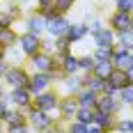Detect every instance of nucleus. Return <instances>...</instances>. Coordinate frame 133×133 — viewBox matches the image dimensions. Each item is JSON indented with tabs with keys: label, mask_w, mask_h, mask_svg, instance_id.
<instances>
[{
	"label": "nucleus",
	"mask_w": 133,
	"mask_h": 133,
	"mask_svg": "<svg viewBox=\"0 0 133 133\" xmlns=\"http://www.w3.org/2000/svg\"><path fill=\"white\" fill-rule=\"evenodd\" d=\"M25 115H28V124H30L32 131H51L53 122L60 119V117H55V115H51V112H46V110L37 108L35 103L25 110Z\"/></svg>",
	"instance_id": "nucleus-1"
},
{
	"label": "nucleus",
	"mask_w": 133,
	"mask_h": 133,
	"mask_svg": "<svg viewBox=\"0 0 133 133\" xmlns=\"http://www.w3.org/2000/svg\"><path fill=\"white\" fill-rule=\"evenodd\" d=\"M25 66L30 71H55V69H60L57 66V55H53L51 51H37L35 55H30L28 57Z\"/></svg>",
	"instance_id": "nucleus-2"
},
{
	"label": "nucleus",
	"mask_w": 133,
	"mask_h": 133,
	"mask_svg": "<svg viewBox=\"0 0 133 133\" xmlns=\"http://www.w3.org/2000/svg\"><path fill=\"white\" fill-rule=\"evenodd\" d=\"M28 80H30V69L25 64H9L2 76V83L7 87H23L28 85Z\"/></svg>",
	"instance_id": "nucleus-3"
},
{
	"label": "nucleus",
	"mask_w": 133,
	"mask_h": 133,
	"mask_svg": "<svg viewBox=\"0 0 133 133\" xmlns=\"http://www.w3.org/2000/svg\"><path fill=\"white\" fill-rule=\"evenodd\" d=\"M57 101H60V92H57V87H48V90H44V92L35 94V99H32V103L41 110H46V112H51L57 117Z\"/></svg>",
	"instance_id": "nucleus-4"
},
{
	"label": "nucleus",
	"mask_w": 133,
	"mask_h": 133,
	"mask_svg": "<svg viewBox=\"0 0 133 133\" xmlns=\"http://www.w3.org/2000/svg\"><path fill=\"white\" fill-rule=\"evenodd\" d=\"M41 37H44V35H35V32H28V30L18 32V48L23 51L25 60L44 48V39H41Z\"/></svg>",
	"instance_id": "nucleus-5"
},
{
	"label": "nucleus",
	"mask_w": 133,
	"mask_h": 133,
	"mask_svg": "<svg viewBox=\"0 0 133 133\" xmlns=\"http://www.w3.org/2000/svg\"><path fill=\"white\" fill-rule=\"evenodd\" d=\"M76 110H78V99L76 94H60V101H57V117L62 122H69L76 117Z\"/></svg>",
	"instance_id": "nucleus-6"
},
{
	"label": "nucleus",
	"mask_w": 133,
	"mask_h": 133,
	"mask_svg": "<svg viewBox=\"0 0 133 133\" xmlns=\"http://www.w3.org/2000/svg\"><path fill=\"white\" fill-rule=\"evenodd\" d=\"M57 92L60 94H76L78 90L85 87V80H83V74H66L55 83Z\"/></svg>",
	"instance_id": "nucleus-7"
},
{
	"label": "nucleus",
	"mask_w": 133,
	"mask_h": 133,
	"mask_svg": "<svg viewBox=\"0 0 133 133\" xmlns=\"http://www.w3.org/2000/svg\"><path fill=\"white\" fill-rule=\"evenodd\" d=\"M7 96H9V103L16 108H21V110H28V108L32 106V92L28 90L25 85L23 87H9V92H7Z\"/></svg>",
	"instance_id": "nucleus-8"
},
{
	"label": "nucleus",
	"mask_w": 133,
	"mask_h": 133,
	"mask_svg": "<svg viewBox=\"0 0 133 133\" xmlns=\"http://www.w3.org/2000/svg\"><path fill=\"white\" fill-rule=\"evenodd\" d=\"M108 25L112 28L115 32H124V30H131L133 28V14L131 12H122V9H115L110 14V21Z\"/></svg>",
	"instance_id": "nucleus-9"
},
{
	"label": "nucleus",
	"mask_w": 133,
	"mask_h": 133,
	"mask_svg": "<svg viewBox=\"0 0 133 133\" xmlns=\"http://www.w3.org/2000/svg\"><path fill=\"white\" fill-rule=\"evenodd\" d=\"M96 108H99V110H106V112H110V115H119V110L124 106H122V101H119L117 94L101 92V94H99V99H96Z\"/></svg>",
	"instance_id": "nucleus-10"
},
{
	"label": "nucleus",
	"mask_w": 133,
	"mask_h": 133,
	"mask_svg": "<svg viewBox=\"0 0 133 133\" xmlns=\"http://www.w3.org/2000/svg\"><path fill=\"white\" fill-rule=\"evenodd\" d=\"M23 25L28 32H35V35H46V18L39 14V9L35 7L32 12L23 18Z\"/></svg>",
	"instance_id": "nucleus-11"
},
{
	"label": "nucleus",
	"mask_w": 133,
	"mask_h": 133,
	"mask_svg": "<svg viewBox=\"0 0 133 133\" xmlns=\"http://www.w3.org/2000/svg\"><path fill=\"white\" fill-rule=\"evenodd\" d=\"M69 18H66V14H57V16H53V18H48L46 21V35H51V37H62V35H66V28H69Z\"/></svg>",
	"instance_id": "nucleus-12"
},
{
	"label": "nucleus",
	"mask_w": 133,
	"mask_h": 133,
	"mask_svg": "<svg viewBox=\"0 0 133 133\" xmlns=\"http://www.w3.org/2000/svg\"><path fill=\"white\" fill-rule=\"evenodd\" d=\"M90 37H92L94 46H115V41H117V35L110 25H103L96 32H90Z\"/></svg>",
	"instance_id": "nucleus-13"
},
{
	"label": "nucleus",
	"mask_w": 133,
	"mask_h": 133,
	"mask_svg": "<svg viewBox=\"0 0 133 133\" xmlns=\"http://www.w3.org/2000/svg\"><path fill=\"white\" fill-rule=\"evenodd\" d=\"M57 66H60V71L62 74H80V66H78V55L74 53V51H69V53L60 55L57 57Z\"/></svg>",
	"instance_id": "nucleus-14"
},
{
	"label": "nucleus",
	"mask_w": 133,
	"mask_h": 133,
	"mask_svg": "<svg viewBox=\"0 0 133 133\" xmlns=\"http://www.w3.org/2000/svg\"><path fill=\"white\" fill-rule=\"evenodd\" d=\"M64 37L71 41V44H78V41H83V39H87V37H90V28H87L85 21H80V23H69Z\"/></svg>",
	"instance_id": "nucleus-15"
},
{
	"label": "nucleus",
	"mask_w": 133,
	"mask_h": 133,
	"mask_svg": "<svg viewBox=\"0 0 133 133\" xmlns=\"http://www.w3.org/2000/svg\"><path fill=\"white\" fill-rule=\"evenodd\" d=\"M112 64L117 66V69H124V71H126V69L133 64V51H131V48H122V46H117V44H115Z\"/></svg>",
	"instance_id": "nucleus-16"
},
{
	"label": "nucleus",
	"mask_w": 133,
	"mask_h": 133,
	"mask_svg": "<svg viewBox=\"0 0 133 133\" xmlns=\"http://www.w3.org/2000/svg\"><path fill=\"white\" fill-rule=\"evenodd\" d=\"M92 122H96V124H99L103 131H112V129H115V122H117V115H110V112H106V110L94 108Z\"/></svg>",
	"instance_id": "nucleus-17"
},
{
	"label": "nucleus",
	"mask_w": 133,
	"mask_h": 133,
	"mask_svg": "<svg viewBox=\"0 0 133 133\" xmlns=\"http://www.w3.org/2000/svg\"><path fill=\"white\" fill-rule=\"evenodd\" d=\"M23 122H28V115H25V110H21L16 106H9L2 112V124L5 126H9V124H23Z\"/></svg>",
	"instance_id": "nucleus-18"
},
{
	"label": "nucleus",
	"mask_w": 133,
	"mask_h": 133,
	"mask_svg": "<svg viewBox=\"0 0 133 133\" xmlns=\"http://www.w3.org/2000/svg\"><path fill=\"white\" fill-rule=\"evenodd\" d=\"M76 99H78V106H83V108H96V99H99V94L96 92H92L90 87H83V90H78L76 92Z\"/></svg>",
	"instance_id": "nucleus-19"
},
{
	"label": "nucleus",
	"mask_w": 133,
	"mask_h": 133,
	"mask_svg": "<svg viewBox=\"0 0 133 133\" xmlns=\"http://www.w3.org/2000/svg\"><path fill=\"white\" fill-rule=\"evenodd\" d=\"M18 44V32L14 30V25H5L0 28V46H5V48H12Z\"/></svg>",
	"instance_id": "nucleus-20"
},
{
	"label": "nucleus",
	"mask_w": 133,
	"mask_h": 133,
	"mask_svg": "<svg viewBox=\"0 0 133 133\" xmlns=\"http://www.w3.org/2000/svg\"><path fill=\"white\" fill-rule=\"evenodd\" d=\"M83 80H85V87H90L92 92H96V94L103 92L106 78H101V76H96V74H83Z\"/></svg>",
	"instance_id": "nucleus-21"
},
{
	"label": "nucleus",
	"mask_w": 133,
	"mask_h": 133,
	"mask_svg": "<svg viewBox=\"0 0 133 133\" xmlns=\"http://www.w3.org/2000/svg\"><path fill=\"white\" fill-rule=\"evenodd\" d=\"M106 80H110L117 90H122L124 85H129V76H126V71H124V69H117V66L112 69V74H110Z\"/></svg>",
	"instance_id": "nucleus-22"
},
{
	"label": "nucleus",
	"mask_w": 133,
	"mask_h": 133,
	"mask_svg": "<svg viewBox=\"0 0 133 133\" xmlns=\"http://www.w3.org/2000/svg\"><path fill=\"white\" fill-rule=\"evenodd\" d=\"M71 46H74V44L66 39L64 35H62V37H55V39H53V55H57V57H60V55L69 53V51H71Z\"/></svg>",
	"instance_id": "nucleus-23"
},
{
	"label": "nucleus",
	"mask_w": 133,
	"mask_h": 133,
	"mask_svg": "<svg viewBox=\"0 0 133 133\" xmlns=\"http://www.w3.org/2000/svg\"><path fill=\"white\" fill-rule=\"evenodd\" d=\"M112 69H115V64H112V60H99V62L94 64L92 74H96V76H101V78H108V76L112 74Z\"/></svg>",
	"instance_id": "nucleus-24"
},
{
	"label": "nucleus",
	"mask_w": 133,
	"mask_h": 133,
	"mask_svg": "<svg viewBox=\"0 0 133 133\" xmlns=\"http://www.w3.org/2000/svg\"><path fill=\"white\" fill-rule=\"evenodd\" d=\"M94 64H96V60H94V55H92V53L78 55V66H80V74H92Z\"/></svg>",
	"instance_id": "nucleus-25"
},
{
	"label": "nucleus",
	"mask_w": 133,
	"mask_h": 133,
	"mask_svg": "<svg viewBox=\"0 0 133 133\" xmlns=\"http://www.w3.org/2000/svg\"><path fill=\"white\" fill-rule=\"evenodd\" d=\"M112 53H115V46H94L92 48V55L94 60H112Z\"/></svg>",
	"instance_id": "nucleus-26"
},
{
	"label": "nucleus",
	"mask_w": 133,
	"mask_h": 133,
	"mask_svg": "<svg viewBox=\"0 0 133 133\" xmlns=\"http://www.w3.org/2000/svg\"><path fill=\"white\" fill-rule=\"evenodd\" d=\"M117 35V46H122V48H131L133 51V28L131 30H124V32H115Z\"/></svg>",
	"instance_id": "nucleus-27"
},
{
	"label": "nucleus",
	"mask_w": 133,
	"mask_h": 133,
	"mask_svg": "<svg viewBox=\"0 0 133 133\" xmlns=\"http://www.w3.org/2000/svg\"><path fill=\"white\" fill-rule=\"evenodd\" d=\"M119 101H122V106H131L133 103V83H129V85H124L119 90Z\"/></svg>",
	"instance_id": "nucleus-28"
},
{
	"label": "nucleus",
	"mask_w": 133,
	"mask_h": 133,
	"mask_svg": "<svg viewBox=\"0 0 133 133\" xmlns=\"http://www.w3.org/2000/svg\"><path fill=\"white\" fill-rule=\"evenodd\" d=\"M5 2H7V5H5V9L9 12V16H12L14 21L23 18V7H21V5H18L16 0H12V2H9V0H5Z\"/></svg>",
	"instance_id": "nucleus-29"
},
{
	"label": "nucleus",
	"mask_w": 133,
	"mask_h": 133,
	"mask_svg": "<svg viewBox=\"0 0 133 133\" xmlns=\"http://www.w3.org/2000/svg\"><path fill=\"white\" fill-rule=\"evenodd\" d=\"M112 131H119V133L133 131V117H117V122H115V129H112Z\"/></svg>",
	"instance_id": "nucleus-30"
},
{
	"label": "nucleus",
	"mask_w": 133,
	"mask_h": 133,
	"mask_svg": "<svg viewBox=\"0 0 133 133\" xmlns=\"http://www.w3.org/2000/svg\"><path fill=\"white\" fill-rule=\"evenodd\" d=\"M66 131H69V133H87V124L74 117V119L66 122Z\"/></svg>",
	"instance_id": "nucleus-31"
},
{
	"label": "nucleus",
	"mask_w": 133,
	"mask_h": 133,
	"mask_svg": "<svg viewBox=\"0 0 133 133\" xmlns=\"http://www.w3.org/2000/svg\"><path fill=\"white\" fill-rule=\"evenodd\" d=\"M92 115H94L92 108H83V106H78V110H76V119L85 122V124H90V122H92Z\"/></svg>",
	"instance_id": "nucleus-32"
},
{
	"label": "nucleus",
	"mask_w": 133,
	"mask_h": 133,
	"mask_svg": "<svg viewBox=\"0 0 133 133\" xmlns=\"http://www.w3.org/2000/svg\"><path fill=\"white\" fill-rule=\"evenodd\" d=\"M53 5L57 7V9H60V14H69L71 9H74V5H76V0H55Z\"/></svg>",
	"instance_id": "nucleus-33"
},
{
	"label": "nucleus",
	"mask_w": 133,
	"mask_h": 133,
	"mask_svg": "<svg viewBox=\"0 0 133 133\" xmlns=\"http://www.w3.org/2000/svg\"><path fill=\"white\" fill-rule=\"evenodd\" d=\"M37 9H39V14H41V16H44V18H46V21H48V18H53V16H57V14H60V9H57L55 5H51V7H37Z\"/></svg>",
	"instance_id": "nucleus-34"
},
{
	"label": "nucleus",
	"mask_w": 133,
	"mask_h": 133,
	"mask_svg": "<svg viewBox=\"0 0 133 133\" xmlns=\"http://www.w3.org/2000/svg\"><path fill=\"white\" fill-rule=\"evenodd\" d=\"M5 129L9 133H28V131H32L28 122H23V124H9V126H5Z\"/></svg>",
	"instance_id": "nucleus-35"
},
{
	"label": "nucleus",
	"mask_w": 133,
	"mask_h": 133,
	"mask_svg": "<svg viewBox=\"0 0 133 133\" xmlns=\"http://www.w3.org/2000/svg\"><path fill=\"white\" fill-rule=\"evenodd\" d=\"M115 9H122V12H131L133 14V0H115Z\"/></svg>",
	"instance_id": "nucleus-36"
},
{
	"label": "nucleus",
	"mask_w": 133,
	"mask_h": 133,
	"mask_svg": "<svg viewBox=\"0 0 133 133\" xmlns=\"http://www.w3.org/2000/svg\"><path fill=\"white\" fill-rule=\"evenodd\" d=\"M85 23H87V28H90V32H96L99 28H103V21H101V18H96V16H94V18H87Z\"/></svg>",
	"instance_id": "nucleus-37"
},
{
	"label": "nucleus",
	"mask_w": 133,
	"mask_h": 133,
	"mask_svg": "<svg viewBox=\"0 0 133 133\" xmlns=\"http://www.w3.org/2000/svg\"><path fill=\"white\" fill-rule=\"evenodd\" d=\"M9 106H12V103H9V96H7V92H5L2 96H0V117H2V112H5Z\"/></svg>",
	"instance_id": "nucleus-38"
},
{
	"label": "nucleus",
	"mask_w": 133,
	"mask_h": 133,
	"mask_svg": "<svg viewBox=\"0 0 133 133\" xmlns=\"http://www.w3.org/2000/svg\"><path fill=\"white\" fill-rule=\"evenodd\" d=\"M103 92H106V94H119V90H117L110 80H106V83H103Z\"/></svg>",
	"instance_id": "nucleus-39"
},
{
	"label": "nucleus",
	"mask_w": 133,
	"mask_h": 133,
	"mask_svg": "<svg viewBox=\"0 0 133 133\" xmlns=\"http://www.w3.org/2000/svg\"><path fill=\"white\" fill-rule=\"evenodd\" d=\"M7 66H9V60H7V57H5V60H0V80H2V76H5Z\"/></svg>",
	"instance_id": "nucleus-40"
},
{
	"label": "nucleus",
	"mask_w": 133,
	"mask_h": 133,
	"mask_svg": "<svg viewBox=\"0 0 133 133\" xmlns=\"http://www.w3.org/2000/svg\"><path fill=\"white\" fill-rule=\"evenodd\" d=\"M35 2H37V7H51L55 0H35Z\"/></svg>",
	"instance_id": "nucleus-41"
},
{
	"label": "nucleus",
	"mask_w": 133,
	"mask_h": 133,
	"mask_svg": "<svg viewBox=\"0 0 133 133\" xmlns=\"http://www.w3.org/2000/svg\"><path fill=\"white\" fill-rule=\"evenodd\" d=\"M126 76H129V83H133V64L126 69Z\"/></svg>",
	"instance_id": "nucleus-42"
},
{
	"label": "nucleus",
	"mask_w": 133,
	"mask_h": 133,
	"mask_svg": "<svg viewBox=\"0 0 133 133\" xmlns=\"http://www.w3.org/2000/svg\"><path fill=\"white\" fill-rule=\"evenodd\" d=\"M5 57H7V48H5V46H0V60H5Z\"/></svg>",
	"instance_id": "nucleus-43"
},
{
	"label": "nucleus",
	"mask_w": 133,
	"mask_h": 133,
	"mask_svg": "<svg viewBox=\"0 0 133 133\" xmlns=\"http://www.w3.org/2000/svg\"><path fill=\"white\" fill-rule=\"evenodd\" d=\"M2 94H5V83L0 80V96H2Z\"/></svg>",
	"instance_id": "nucleus-44"
},
{
	"label": "nucleus",
	"mask_w": 133,
	"mask_h": 133,
	"mask_svg": "<svg viewBox=\"0 0 133 133\" xmlns=\"http://www.w3.org/2000/svg\"><path fill=\"white\" fill-rule=\"evenodd\" d=\"M16 2H18V5H28L30 0H16Z\"/></svg>",
	"instance_id": "nucleus-45"
},
{
	"label": "nucleus",
	"mask_w": 133,
	"mask_h": 133,
	"mask_svg": "<svg viewBox=\"0 0 133 133\" xmlns=\"http://www.w3.org/2000/svg\"><path fill=\"white\" fill-rule=\"evenodd\" d=\"M2 126H5V124H2V117H0V129H2Z\"/></svg>",
	"instance_id": "nucleus-46"
},
{
	"label": "nucleus",
	"mask_w": 133,
	"mask_h": 133,
	"mask_svg": "<svg viewBox=\"0 0 133 133\" xmlns=\"http://www.w3.org/2000/svg\"><path fill=\"white\" fill-rule=\"evenodd\" d=\"M129 108H131V112H133V103H131V106H129Z\"/></svg>",
	"instance_id": "nucleus-47"
},
{
	"label": "nucleus",
	"mask_w": 133,
	"mask_h": 133,
	"mask_svg": "<svg viewBox=\"0 0 133 133\" xmlns=\"http://www.w3.org/2000/svg\"><path fill=\"white\" fill-rule=\"evenodd\" d=\"M2 2H5V0H2Z\"/></svg>",
	"instance_id": "nucleus-48"
},
{
	"label": "nucleus",
	"mask_w": 133,
	"mask_h": 133,
	"mask_svg": "<svg viewBox=\"0 0 133 133\" xmlns=\"http://www.w3.org/2000/svg\"><path fill=\"white\" fill-rule=\"evenodd\" d=\"M0 2H2V0H0Z\"/></svg>",
	"instance_id": "nucleus-49"
}]
</instances>
